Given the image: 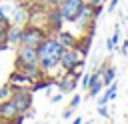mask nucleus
I'll return each mask as SVG.
<instances>
[{"mask_svg": "<svg viewBox=\"0 0 128 124\" xmlns=\"http://www.w3.org/2000/svg\"><path fill=\"white\" fill-rule=\"evenodd\" d=\"M114 80H116V68H114L112 64H108V66H106V70H104V74H102V82H104V88H106V86H110Z\"/></svg>", "mask_w": 128, "mask_h": 124, "instance_id": "4468645a", "label": "nucleus"}, {"mask_svg": "<svg viewBox=\"0 0 128 124\" xmlns=\"http://www.w3.org/2000/svg\"><path fill=\"white\" fill-rule=\"evenodd\" d=\"M82 124H90V122H82Z\"/></svg>", "mask_w": 128, "mask_h": 124, "instance_id": "c85d7f7f", "label": "nucleus"}, {"mask_svg": "<svg viewBox=\"0 0 128 124\" xmlns=\"http://www.w3.org/2000/svg\"><path fill=\"white\" fill-rule=\"evenodd\" d=\"M116 6H118V0H110V4H108V12H114Z\"/></svg>", "mask_w": 128, "mask_h": 124, "instance_id": "4be33fe9", "label": "nucleus"}, {"mask_svg": "<svg viewBox=\"0 0 128 124\" xmlns=\"http://www.w3.org/2000/svg\"><path fill=\"white\" fill-rule=\"evenodd\" d=\"M102 10H104V4H100V6H92V18L96 20V18L102 14Z\"/></svg>", "mask_w": 128, "mask_h": 124, "instance_id": "6ab92c4d", "label": "nucleus"}, {"mask_svg": "<svg viewBox=\"0 0 128 124\" xmlns=\"http://www.w3.org/2000/svg\"><path fill=\"white\" fill-rule=\"evenodd\" d=\"M82 122H84V120H82V118H80V116H78V118H74V120H72V124H82Z\"/></svg>", "mask_w": 128, "mask_h": 124, "instance_id": "cd10ccee", "label": "nucleus"}, {"mask_svg": "<svg viewBox=\"0 0 128 124\" xmlns=\"http://www.w3.org/2000/svg\"><path fill=\"white\" fill-rule=\"evenodd\" d=\"M2 2H4V0H0V4H2Z\"/></svg>", "mask_w": 128, "mask_h": 124, "instance_id": "7c9ffc66", "label": "nucleus"}, {"mask_svg": "<svg viewBox=\"0 0 128 124\" xmlns=\"http://www.w3.org/2000/svg\"><path fill=\"white\" fill-rule=\"evenodd\" d=\"M82 2H88V0H82Z\"/></svg>", "mask_w": 128, "mask_h": 124, "instance_id": "c756f323", "label": "nucleus"}, {"mask_svg": "<svg viewBox=\"0 0 128 124\" xmlns=\"http://www.w3.org/2000/svg\"><path fill=\"white\" fill-rule=\"evenodd\" d=\"M42 124H46V122H42Z\"/></svg>", "mask_w": 128, "mask_h": 124, "instance_id": "2f4dec72", "label": "nucleus"}, {"mask_svg": "<svg viewBox=\"0 0 128 124\" xmlns=\"http://www.w3.org/2000/svg\"><path fill=\"white\" fill-rule=\"evenodd\" d=\"M8 84H12V86H24V88H30V86L34 84V78L14 68V72H12V74H10V78H8Z\"/></svg>", "mask_w": 128, "mask_h": 124, "instance_id": "0eeeda50", "label": "nucleus"}, {"mask_svg": "<svg viewBox=\"0 0 128 124\" xmlns=\"http://www.w3.org/2000/svg\"><path fill=\"white\" fill-rule=\"evenodd\" d=\"M122 54H124V56L128 54V42H124V44H122Z\"/></svg>", "mask_w": 128, "mask_h": 124, "instance_id": "bb28decb", "label": "nucleus"}, {"mask_svg": "<svg viewBox=\"0 0 128 124\" xmlns=\"http://www.w3.org/2000/svg\"><path fill=\"white\" fill-rule=\"evenodd\" d=\"M90 22H94V18H92V6H90L88 2H84V4H82V8H80V12H78V18H76V22H74V24H78V26L84 30Z\"/></svg>", "mask_w": 128, "mask_h": 124, "instance_id": "6e6552de", "label": "nucleus"}, {"mask_svg": "<svg viewBox=\"0 0 128 124\" xmlns=\"http://www.w3.org/2000/svg\"><path fill=\"white\" fill-rule=\"evenodd\" d=\"M82 56H80V52L76 50V48H64V52H62V56H60V68L64 70V72H68V70H72L74 66H76V62L80 60Z\"/></svg>", "mask_w": 128, "mask_h": 124, "instance_id": "423d86ee", "label": "nucleus"}, {"mask_svg": "<svg viewBox=\"0 0 128 124\" xmlns=\"http://www.w3.org/2000/svg\"><path fill=\"white\" fill-rule=\"evenodd\" d=\"M62 52H64V46L56 40V36H46V38L36 46L38 60L48 58V56H62Z\"/></svg>", "mask_w": 128, "mask_h": 124, "instance_id": "7ed1b4c3", "label": "nucleus"}, {"mask_svg": "<svg viewBox=\"0 0 128 124\" xmlns=\"http://www.w3.org/2000/svg\"><path fill=\"white\" fill-rule=\"evenodd\" d=\"M20 112L16 110V106H14V102L8 98V100H2L0 102V120H12V118H16Z\"/></svg>", "mask_w": 128, "mask_h": 124, "instance_id": "1a4fd4ad", "label": "nucleus"}, {"mask_svg": "<svg viewBox=\"0 0 128 124\" xmlns=\"http://www.w3.org/2000/svg\"><path fill=\"white\" fill-rule=\"evenodd\" d=\"M82 0H60V4H58V10L62 12V18H64V22H76V18H78V12H80V8H82Z\"/></svg>", "mask_w": 128, "mask_h": 124, "instance_id": "20e7f679", "label": "nucleus"}, {"mask_svg": "<svg viewBox=\"0 0 128 124\" xmlns=\"http://www.w3.org/2000/svg\"><path fill=\"white\" fill-rule=\"evenodd\" d=\"M80 102H82V96H80V94H74V96H72V100H70V104H68V106H70V108H72V110H76V108H78V106H80Z\"/></svg>", "mask_w": 128, "mask_h": 124, "instance_id": "a211bd4d", "label": "nucleus"}, {"mask_svg": "<svg viewBox=\"0 0 128 124\" xmlns=\"http://www.w3.org/2000/svg\"><path fill=\"white\" fill-rule=\"evenodd\" d=\"M118 40H120V24H116V28H114V34L106 40V48L112 52L114 48H116V44H118Z\"/></svg>", "mask_w": 128, "mask_h": 124, "instance_id": "2eb2a0df", "label": "nucleus"}, {"mask_svg": "<svg viewBox=\"0 0 128 124\" xmlns=\"http://www.w3.org/2000/svg\"><path fill=\"white\" fill-rule=\"evenodd\" d=\"M48 34H46V30L42 28V26H36V24H24L22 26V34H20V44H24V46H32V48H36L44 38H46Z\"/></svg>", "mask_w": 128, "mask_h": 124, "instance_id": "f257e3e1", "label": "nucleus"}, {"mask_svg": "<svg viewBox=\"0 0 128 124\" xmlns=\"http://www.w3.org/2000/svg\"><path fill=\"white\" fill-rule=\"evenodd\" d=\"M10 96H12V84L0 86V102H2V100H8Z\"/></svg>", "mask_w": 128, "mask_h": 124, "instance_id": "f3484780", "label": "nucleus"}, {"mask_svg": "<svg viewBox=\"0 0 128 124\" xmlns=\"http://www.w3.org/2000/svg\"><path fill=\"white\" fill-rule=\"evenodd\" d=\"M34 62H38L36 48L18 44V50H16V64H34Z\"/></svg>", "mask_w": 128, "mask_h": 124, "instance_id": "39448f33", "label": "nucleus"}, {"mask_svg": "<svg viewBox=\"0 0 128 124\" xmlns=\"http://www.w3.org/2000/svg\"><path fill=\"white\" fill-rule=\"evenodd\" d=\"M106 0H88V4L90 6H100V4H104Z\"/></svg>", "mask_w": 128, "mask_h": 124, "instance_id": "393cba45", "label": "nucleus"}, {"mask_svg": "<svg viewBox=\"0 0 128 124\" xmlns=\"http://www.w3.org/2000/svg\"><path fill=\"white\" fill-rule=\"evenodd\" d=\"M82 86H84V88L90 86V74H86V72L82 74Z\"/></svg>", "mask_w": 128, "mask_h": 124, "instance_id": "412c9836", "label": "nucleus"}, {"mask_svg": "<svg viewBox=\"0 0 128 124\" xmlns=\"http://www.w3.org/2000/svg\"><path fill=\"white\" fill-rule=\"evenodd\" d=\"M96 110H98V114H100V116L108 118V108H106V104H98V108H96Z\"/></svg>", "mask_w": 128, "mask_h": 124, "instance_id": "aec40b11", "label": "nucleus"}, {"mask_svg": "<svg viewBox=\"0 0 128 124\" xmlns=\"http://www.w3.org/2000/svg\"><path fill=\"white\" fill-rule=\"evenodd\" d=\"M6 44V30H0V48Z\"/></svg>", "mask_w": 128, "mask_h": 124, "instance_id": "5701e85b", "label": "nucleus"}, {"mask_svg": "<svg viewBox=\"0 0 128 124\" xmlns=\"http://www.w3.org/2000/svg\"><path fill=\"white\" fill-rule=\"evenodd\" d=\"M62 96H64L62 92H60V94H56V96H52V102H60V100H62Z\"/></svg>", "mask_w": 128, "mask_h": 124, "instance_id": "a878e982", "label": "nucleus"}, {"mask_svg": "<svg viewBox=\"0 0 128 124\" xmlns=\"http://www.w3.org/2000/svg\"><path fill=\"white\" fill-rule=\"evenodd\" d=\"M54 36H56V40H58L64 48H74L76 42H78V38H76L72 32H68V30H58Z\"/></svg>", "mask_w": 128, "mask_h": 124, "instance_id": "9d476101", "label": "nucleus"}, {"mask_svg": "<svg viewBox=\"0 0 128 124\" xmlns=\"http://www.w3.org/2000/svg\"><path fill=\"white\" fill-rule=\"evenodd\" d=\"M116 90H118V82L114 80L110 86H106V92H104V94L98 98V104H108V102H110V100L116 96Z\"/></svg>", "mask_w": 128, "mask_h": 124, "instance_id": "ddd939ff", "label": "nucleus"}, {"mask_svg": "<svg viewBox=\"0 0 128 124\" xmlns=\"http://www.w3.org/2000/svg\"><path fill=\"white\" fill-rule=\"evenodd\" d=\"M10 100L14 102L16 110L20 114H26L32 106V90L30 88H24V86H12V96Z\"/></svg>", "mask_w": 128, "mask_h": 124, "instance_id": "f03ea898", "label": "nucleus"}, {"mask_svg": "<svg viewBox=\"0 0 128 124\" xmlns=\"http://www.w3.org/2000/svg\"><path fill=\"white\" fill-rule=\"evenodd\" d=\"M72 112H74V110H72V108H70V106H68V108H66V110H64V114H62V116H64V118H66V120H68V118H70V116H72Z\"/></svg>", "mask_w": 128, "mask_h": 124, "instance_id": "b1692460", "label": "nucleus"}, {"mask_svg": "<svg viewBox=\"0 0 128 124\" xmlns=\"http://www.w3.org/2000/svg\"><path fill=\"white\" fill-rule=\"evenodd\" d=\"M20 34H22V26L18 24H10L6 28V42L10 46H18L20 44Z\"/></svg>", "mask_w": 128, "mask_h": 124, "instance_id": "9b49d317", "label": "nucleus"}, {"mask_svg": "<svg viewBox=\"0 0 128 124\" xmlns=\"http://www.w3.org/2000/svg\"><path fill=\"white\" fill-rule=\"evenodd\" d=\"M26 22H28V10L22 8V6H16V8L12 10V24L22 26V24H26Z\"/></svg>", "mask_w": 128, "mask_h": 124, "instance_id": "f8f14e48", "label": "nucleus"}, {"mask_svg": "<svg viewBox=\"0 0 128 124\" xmlns=\"http://www.w3.org/2000/svg\"><path fill=\"white\" fill-rule=\"evenodd\" d=\"M88 90H90V92H88V96H90V98H98V96H100V92L104 90V82H102V80H98V82H94Z\"/></svg>", "mask_w": 128, "mask_h": 124, "instance_id": "dca6fc26", "label": "nucleus"}]
</instances>
